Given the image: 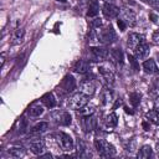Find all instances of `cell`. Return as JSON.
<instances>
[{
    "mask_svg": "<svg viewBox=\"0 0 159 159\" xmlns=\"http://www.w3.org/2000/svg\"><path fill=\"white\" fill-rule=\"evenodd\" d=\"M102 12H103L104 17H107V19H114V17H117V16L119 15L120 11H119V9H118L116 5L109 4V2H106V4L103 5Z\"/></svg>",
    "mask_w": 159,
    "mask_h": 159,
    "instance_id": "8",
    "label": "cell"
},
{
    "mask_svg": "<svg viewBox=\"0 0 159 159\" xmlns=\"http://www.w3.org/2000/svg\"><path fill=\"white\" fill-rule=\"evenodd\" d=\"M117 123H118V119H117V114H116V113H109V114L106 116V118H104V124H106V127L113 128V127L117 125Z\"/></svg>",
    "mask_w": 159,
    "mask_h": 159,
    "instance_id": "17",
    "label": "cell"
},
{
    "mask_svg": "<svg viewBox=\"0 0 159 159\" xmlns=\"http://www.w3.org/2000/svg\"><path fill=\"white\" fill-rule=\"evenodd\" d=\"M147 119L149 122H152L155 125H159V111L157 109H152L147 113Z\"/></svg>",
    "mask_w": 159,
    "mask_h": 159,
    "instance_id": "18",
    "label": "cell"
},
{
    "mask_svg": "<svg viewBox=\"0 0 159 159\" xmlns=\"http://www.w3.org/2000/svg\"><path fill=\"white\" fill-rule=\"evenodd\" d=\"M9 154L11 155V157H14V158H21V157H24L26 153H25V149H22V148H20V147H11V148H9Z\"/></svg>",
    "mask_w": 159,
    "mask_h": 159,
    "instance_id": "20",
    "label": "cell"
},
{
    "mask_svg": "<svg viewBox=\"0 0 159 159\" xmlns=\"http://www.w3.org/2000/svg\"><path fill=\"white\" fill-rule=\"evenodd\" d=\"M143 68H144V71H145L147 73H157V72H158L157 63H155V61L152 60V58L144 61V63H143Z\"/></svg>",
    "mask_w": 159,
    "mask_h": 159,
    "instance_id": "15",
    "label": "cell"
},
{
    "mask_svg": "<svg viewBox=\"0 0 159 159\" xmlns=\"http://www.w3.org/2000/svg\"><path fill=\"white\" fill-rule=\"evenodd\" d=\"M155 149H157V152L159 153V140L157 142V144H155Z\"/></svg>",
    "mask_w": 159,
    "mask_h": 159,
    "instance_id": "35",
    "label": "cell"
},
{
    "mask_svg": "<svg viewBox=\"0 0 159 159\" xmlns=\"http://www.w3.org/2000/svg\"><path fill=\"white\" fill-rule=\"evenodd\" d=\"M104 1H106V0H104Z\"/></svg>",
    "mask_w": 159,
    "mask_h": 159,
    "instance_id": "37",
    "label": "cell"
},
{
    "mask_svg": "<svg viewBox=\"0 0 159 159\" xmlns=\"http://www.w3.org/2000/svg\"><path fill=\"white\" fill-rule=\"evenodd\" d=\"M94 148L98 152V154L102 155V157H112V155L116 154L114 147L111 143H108L107 140H103V139H96L94 140Z\"/></svg>",
    "mask_w": 159,
    "mask_h": 159,
    "instance_id": "2",
    "label": "cell"
},
{
    "mask_svg": "<svg viewBox=\"0 0 159 159\" xmlns=\"http://www.w3.org/2000/svg\"><path fill=\"white\" fill-rule=\"evenodd\" d=\"M154 109H157V111H159V96L155 98V101H154Z\"/></svg>",
    "mask_w": 159,
    "mask_h": 159,
    "instance_id": "33",
    "label": "cell"
},
{
    "mask_svg": "<svg viewBox=\"0 0 159 159\" xmlns=\"http://www.w3.org/2000/svg\"><path fill=\"white\" fill-rule=\"evenodd\" d=\"M63 88H65L67 92H71V91L75 88V80H73L71 76H67V77L63 80Z\"/></svg>",
    "mask_w": 159,
    "mask_h": 159,
    "instance_id": "22",
    "label": "cell"
},
{
    "mask_svg": "<svg viewBox=\"0 0 159 159\" xmlns=\"http://www.w3.org/2000/svg\"><path fill=\"white\" fill-rule=\"evenodd\" d=\"M58 1H63V2H65V1H66V0H58Z\"/></svg>",
    "mask_w": 159,
    "mask_h": 159,
    "instance_id": "36",
    "label": "cell"
},
{
    "mask_svg": "<svg viewBox=\"0 0 159 159\" xmlns=\"http://www.w3.org/2000/svg\"><path fill=\"white\" fill-rule=\"evenodd\" d=\"M137 157L140 158V159H147V158L152 157V148H150L149 145H143V147L139 149Z\"/></svg>",
    "mask_w": 159,
    "mask_h": 159,
    "instance_id": "19",
    "label": "cell"
},
{
    "mask_svg": "<svg viewBox=\"0 0 159 159\" xmlns=\"http://www.w3.org/2000/svg\"><path fill=\"white\" fill-rule=\"evenodd\" d=\"M94 91H96V84H94L93 81L87 80V81H83L80 84V92H82L87 96H92L94 93Z\"/></svg>",
    "mask_w": 159,
    "mask_h": 159,
    "instance_id": "12",
    "label": "cell"
},
{
    "mask_svg": "<svg viewBox=\"0 0 159 159\" xmlns=\"http://www.w3.org/2000/svg\"><path fill=\"white\" fill-rule=\"evenodd\" d=\"M130 102L133 103V104H137L138 102H139V98H140V94H138V93H132L130 94Z\"/></svg>",
    "mask_w": 159,
    "mask_h": 159,
    "instance_id": "29",
    "label": "cell"
},
{
    "mask_svg": "<svg viewBox=\"0 0 159 159\" xmlns=\"http://www.w3.org/2000/svg\"><path fill=\"white\" fill-rule=\"evenodd\" d=\"M89 67H91V65L88 63V61H86V60H78L75 63L73 70L76 72H78V73H86V72L89 71Z\"/></svg>",
    "mask_w": 159,
    "mask_h": 159,
    "instance_id": "13",
    "label": "cell"
},
{
    "mask_svg": "<svg viewBox=\"0 0 159 159\" xmlns=\"http://www.w3.org/2000/svg\"><path fill=\"white\" fill-rule=\"evenodd\" d=\"M111 102H112V92H111V89L107 87V88H104L103 92H102V103H103V104H109Z\"/></svg>",
    "mask_w": 159,
    "mask_h": 159,
    "instance_id": "23",
    "label": "cell"
},
{
    "mask_svg": "<svg viewBox=\"0 0 159 159\" xmlns=\"http://www.w3.org/2000/svg\"><path fill=\"white\" fill-rule=\"evenodd\" d=\"M145 40H144V36L140 35V34H135V32H132L129 34L128 39H127V45L129 48L134 50L137 46H139L140 43H144Z\"/></svg>",
    "mask_w": 159,
    "mask_h": 159,
    "instance_id": "7",
    "label": "cell"
},
{
    "mask_svg": "<svg viewBox=\"0 0 159 159\" xmlns=\"http://www.w3.org/2000/svg\"><path fill=\"white\" fill-rule=\"evenodd\" d=\"M47 127H48V124H47L46 122H40V123H37L36 125L32 127V132H34V133H40V132L46 130Z\"/></svg>",
    "mask_w": 159,
    "mask_h": 159,
    "instance_id": "25",
    "label": "cell"
},
{
    "mask_svg": "<svg viewBox=\"0 0 159 159\" xmlns=\"http://www.w3.org/2000/svg\"><path fill=\"white\" fill-rule=\"evenodd\" d=\"M42 102L47 106V107H50V108H52V107H55V104H56V101H55V98H53V96L50 93V94H46L43 98H42Z\"/></svg>",
    "mask_w": 159,
    "mask_h": 159,
    "instance_id": "24",
    "label": "cell"
},
{
    "mask_svg": "<svg viewBox=\"0 0 159 159\" xmlns=\"http://www.w3.org/2000/svg\"><path fill=\"white\" fill-rule=\"evenodd\" d=\"M145 2H148L149 5L152 6H155V7H159V0H144Z\"/></svg>",
    "mask_w": 159,
    "mask_h": 159,
    "instance_id": "31",
    "label": "cell"
},
{
    "mask_svg": "<svg viewBox=\"0 0 159 159\" xmlns=\"http://www.w3.org/2000/svg\"><path fill=\"white\" fill-rule=\"evenodd\" d=\"M29 112H30V114H31L32 117H39V116H41V114L43 113V107H42L40 103H36V104H32V106L30 107Z\"/></svg>",
    "mask_w": 159,
    "mask_h": 159,
    "instance_id": "21",
    "label": "cell"
},
{
    "mask_svg": "<svg viewBox=\"0 0 159 159\" xmlns=\"http://www.w3.org/2000/svg\"><path fill=\"white\" fill-rule=\"evenodd\" d=\"M87 103H88V96L84 94V93H82V92L75 93V94L70 98V102H68L70 107H71L72 109H75V111L82 109L84 106H87Z\"/></svg>",
    "mask_w": 159,
    "mask_h": 159,
    "instance_id": "3",
    "label": "cell"
},
{
    "mask_svg": "<svg viewBox=\"0 0 159 159\" xmlns=\"http://www.w3.org/2000/svg\"><path fill=\"white\" fill-rule=\"evenodd\" d=\"M60 119H61L60 122H61L62 124H66V125H67V124H70V123H71V116H70V114H68L67 112L62 113V114H61V118H60Z\"/></svg>",
    "mask_w": 159,
    "mask_h": 159,
    "instance_id": "28",
    "label": "cell"
},
{
    "mask_svg": "<svg viewBox=\"0 0 159 159\" xmlns=\"http://www.w3.org/2000/svg\"><path fill=\"white\" fill-rule=\"evenodd\" d=\"M119 14H120V20H123L127 24V26H134L135 25L137 16H135L133 10H130V9H122V11Z\"/></svg>",
    "mask_w": 159,
    "mask_h": 159,
    "instance_id": "6",
    "label": "cell"
},
{
    "mask_svg": "<svg viewBox=\"0 0 159 159\" xmlns=\"http://www.w3.org/2000/svg\"><path fill=\"white\" fill-rule=\"evenodd\" d=\"M24 36H25V30L21 27V29H16L15 32L12 34V45H20L24 40Z\"/></svg>",
    "mask_w": 159,
    "mask_h": 159,
    "instance_id": "16",
    "label": "cell"
},
{
    "mask_svg": "<svg viewBox=\"0 0 159 159\" xmlns=\"http://www.w3.org/2000/svg\"><path fill=\"white\" fill-rule=\"evenodd\" d=\"M149 17H150V20H152V21H153L154 24H157V25L159 26V9L154 10L153 12H150Z\"/></svg>",
    "mask_w": 159,
    "mask_h": 159,
    "instance_id": "27",
    "label": "cell"
},
{
    "mask_svg": "<svg viewBox=\"0 0 159 159\" xmlns=\"http://www.w3.org/2000/svg\"><path fill=\"white\" fill-rule=\"evenodd\" d=\"M56 140L60 145V148L63 152H71L73 150V140L72 138L66 133H58L56 135Z\"/></svg>",
    "mask_w": 159,
    "mask_h": 159,
    "instance_id": "4",
    "label": "cell"
},
{
    "mask_svg": "<svg viewBox=\"0 0 159 159\" xmlns=\"http://www.w3.org/2000/svg\"><path fill=\"white\" fill-rule=\"evenodd\" d=\"M91 56H92L93 61L103 62L108 57V51L103 47H91Z\"/></svg>",
    "mask_w": 159,
    "mask_h": 159,
    "instance_id": "9",
    "label": "cell"
},
{
    "mask_svg": "<svg viewBox=\"0 0 159 159\" xmlns=\"http://www.w3.org/2000/svg\"><path fill=\"white\" fill-rule=\"evenodd\" d=\"M87 4V15L88 16H96L98 14V2L97 0H86Z\"/></svg>",
    "mask_w": 159,
    "mask_h": 159,
    "instance_id": "14",
    "label": "cell"
},
{
    "mask_svg": "<svg viewBox=\"0 0 159 159\" xmlns=\"http://www.w3.org/2000/svg\"><path fill=\"white\" fill-rule=\"evenodd\" d=\"M133 52H134L135 58H138V60L147 58L148 55H149V46H148L145 42H144V43H140L139 46H137V47L133 50Z\"/></svg>",
    "mask_w": 159,
    "mask_h": 159,
    "instance_id": "11",
    "label": "cell"
},
{
    "mask_svg": "<svg viewBox=\"0 0 159 159\" xmlns=\"http://www.w3.org/2000/svg\"><path fill=\"white\" fill-rule=\"evenodd\" d=\"M5 55H6L5 52L1 53V65H4V62H5Z\"/></svg>",
    "mask_w": 159,
    "mask_h": 159,
    "instance_id": "34",
    "label": "cell"
},
{
    "mask_svg": "<svg viewBox=\"0 0 159 159\" xmlns=\"http://www.w3.org/2000/svg\"><path fill=\"white\" fill-rule=\"evenodd\" d=\"M30 150L36 155H42L45 150V142L42 139H35L30 142Z\"/></svg>",
    "mask_w": 159,
    "mask_h": 159,
    "instance_id": "10",
    "label": "cell"
},
{
    "mask_svg": "<svg viewBox=\"0 0 159 159\" xmlns=\"http://www.w3.org/2000/svg\"><path fill=\"white\" fill-rule=\"evenodd\" d=\"M99 40L104 43H111L116 40V32L113 30L112 26H107L102 30H99V35H98Z\"/></svg>",
    "mask_w": 159,
    "mask_h": 159,
    "instance_id": "5",
    "label": "cell"
},
{
    "mask_svg": "<svg viewBox=\"0 0 159 159\" xmlns=\"http://www.w3.org/2000/svg\"><path fill=\"white\" fill-rule=\"evenodd\" d=\"M118 26L120 27V30L123 31V30H125V26H127V24L123 21V20H118Z\"/></svg>",
    "mask_w": 159,
    "mask_h": 159,
    "instance_id": "32",
    "label": "cell"
},
{
    "mask_svg": "<svg viewBox=\"0 0 159 159\" xmlns=\"http://www.w3.org/2000/svg\"><path fill=\"white\" fill-rule=\"evenodd\" d=\"M152 40H153L154 43L159 45V30L154 31V34H153V36H152Z\"/></svg>",
    "mask_w": 159,
    "mask_h": 159,
    "instance_id": "30",
    "label": "cell"
},
{
    "mask_svg": "<svg viewBox=\"0 0 159 159\" xmlns=\"http://www.w3.org/2000/svg\"><path fill=\"white\" fill-rule=\"evenodd\" d=\"M84 123H86V128H87V130H92V129H94V123H96V120H94L93 117H87L86 120H84Z\"/></svg>",
    "mask_w": 159,
    "mask_h": 159,
    "instance_id": "26",
    "label": "cell"
},
{
    "mask_svg": "<svg viewBox=\"0 0 159 159\" xmlns=\"http://www.w3.org/2000/svg\"><path fill=\"white\" fill-rule=\"evenodd\" d=\"M98 73L102 83L106 87H111L114 83V67L111 62H103L98 66Z\"/></svg>",
    "mask_w": 159,
    "mask_h": 159,
    "instance_id": "1",
    "label": "cell"
}]
</instances>
